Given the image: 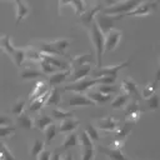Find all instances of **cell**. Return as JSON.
<instances>
[{
	"instance_id": "obj_30",
	"label": "cell",
	"mask_w": 160,
	"mask_h": 160,
	"mask_svg": "<svg viewBox=\"0 0 160 160\" xmlns=\"http://www.w3.org/2000/svg\"><path fill=\"white\" fill-rule=\"evenodd\" d=\"M49 95H50V91H48V92H46L45 95H42L41 98H39V99H36V100L31 101V102H30V108H29L30 112H35V111L40 110L44 105H46V101H48Z\"/></svg>"
},
{
	"instance_id": "obj_29",
	"label": "cell",
	"mask_w": 160,
	"mask_h": 160,
	"mask_svg": "<svg viewBox=\"0 0 160 160\" xmlns=\"http://www.w3.org/2000/svg\"><path fill=\"white\" fill-rule=\"evenodd\" d=\"M61 102V94H60V89L59 88H52L50 90V95L48 98V101H46V105H60Z\"/></svg>"
},
{
	"instance_id": "obj_16",
	"label": "cell",
	"mask_w": 160,
	"mask_h": 160,
	"mask_svg": "<svg viewBox=\"0 0 160 160\" xmlns=\"http://www.w3.org/2000/svg\"><path fill=\"white\" fill-rule=\"evenodd\" d=\"M99 150L101 154H104L110 160H129L122 154L121 150H116V149H112L110 146H102V145H99Z\"/></svg>"
},
{
	"instance_id": "obj_51",
	"label": "cell",
	"mask_w": 160,
	"mask_h": 160,
	"mask_svg": "<svg viewBox=\"0 0 160 160\" xmlns=\"http://www.w3.org/2000/svg\"><path fill=\"white\" fill-rule=\"evenodd\" d=\"M62 160H74V156H72V154H71V152H66Z\"/></svg>"
},
{
	"instance_id": "obj_34",
	"label": "cell",
	"mask_w": 160,
	"mask_h": 160,
	"mask_svg": "<svg viewBox=\"0 0 160 160\" xmlns=\"http://www.w3.org/2000/svg\"><path fill=\"white\" fill-rule=\"evenodd\" d=\"M68 2H69V6H72L75 15H82L88 10L85 1H81L80 0V1H68Z\"/></svg>"
},
{
	"instance_id": "obj_23",
	"label": "cell",
	"mask_w": 160,
	"mask_h": 160,
	"mask_svg": "<svg viewBox=\"0 0 160 160\" xmlns=\"http://www.w3.org/2000/svg\"><path fill=\"white\" fill-rule=\"evenodd\" d=\"M78 145H80V135H78L74 131V132L65 135V139H64L60 148L61 149H69L70 146H78Z\"/></svg>"
},
{
	"instance_id": "obj_42",
	"label": "cell",
	"mask_w": 160,
	"mask_h": 160,
	"mask_svg": "<svg viewBox=\"0 0 160 160\" xmlns=\"http://www.w3.org/2000/svg\"><path fill=\"white\" fill-rule=\"evenodd\" d=\"M24 108H25V100L24 99H19L16 100V102L11 106V112L15 114L16 116L21 115L24 112Z\"/></svg>"
},
{
	"instance_id": "obj_19",
	"label": "cell",
	"mask_w": 160,
	"mask_h": 160,
	"mask_svg": "<svg viewBox=\"0 0 160 160\" xmlns=\"http://www.w3.org/2000/svg\"><path fill=\"white\" fill-rule=\"evenodd\" d=\"M15 4V6H16V25H19V22L26 16V15H29V12H30V8H29V5L26 4V2H24V1H15L14 2Z\"/></svg>"
},
{
	"instance_id": "obj_7",
	"label": "cell",
	"mask_w": 160,
	"mask_h": 160,
	"mask_svg": "<svg viewBox=\"0 0 160 160\" xmlns=\"http://www.w3.org/2000/svg\"><path fill=\"white\" fill-rule=\"evenodd\" d=\"M100 11H101V4H95V5L90 6V8H88V10H86L82 15H80L79 22L89 30V29L91 28V25L95 22L96 15H98Z\"/></svg>"
},
{
	"instance_id": "obj_33",
	"label": "cell",
	"mask_w": 160,
	"mask_h": 160,
	"mask_svg": "<svg viewBox=\"0 0 160 160\" xmlns=\"http://www.w3.org/2000/svg\"><path fill=\"white\" fill-rule=\"evenodd\" d=\"M45 145H50V142L52 141V139L56 136V134H58V129H56V125L52 122L51 125H49L45 130Z\"/></svg>"
},
{
	"instance_id": "obj_5",
	"label": "cell",
	"mask_w": 160,
	"mask_h": 160,
	"mask_svg": "<svg viewBox=\"0 0 160 160\" xmlns=\"http://www.w3.org/2000/svg\"><path fill=\"white\" fill-rule=\"evenodd\" d=\"M131 64V60L128 59L118 65H111V66H101L100 69L94 70V76L95 78H101V76H116L118 72L125 68H128Z\"/></svg>"
},
{
	"instance_id": "obj_43",
	"label": "cell",
	"mask_w": 160,
	"mask_h": 160,
	"mask_svg": "<svg viewBox=\"0 0 160 160\" xmlns=\"http://www.w3.org/2000/svg\"><path fill=\"white\" fill-rule=\"evenodd\" d=\"M15 134V128L11 126V125H8V126H0V136L2 139V141L6 139V138H10Z\"/></svg>"
},
{
	"instance_id": "obj_8",
	"label": "cell",
	"mask_w": 160,
	"mask_h": 160,
	"mask_svg": "<svg viewBox=\"0 0 160 160\" xmlns=\"http://www.w3.org/2000/svg\"><path fill=\"white\" fill-rule=\"evenodd\" d=\"M95 126L99 129V130H102V131H106V132H116L118 129L120 128V122L112 118V116H105V118H101V119H98L95 121Z\"/></svg>"
},
{
	"instance_id": "obj_45",
	"label": "cell",
	"mask_w": 160,
	"mask_h": 160,
	"mask_svg": "<svg viewBox=\"0 0 160 160\" xmlns=\"http://www.w3.org/2000/svg\"><path fill=\"white\" fill-rule=\"evenodd\" d=\"M98 85H114L116 81V76H101V78H95Z\"/></svg>"
},
{
	"instance_id": "obj_21",
	"label": "cell",
	"mask_w": 160,
	"mask_h": 160,
	"mask_svg": "<svg viewBox=\"0 0 160 160\" xmlns=\"http://www.w3.org/2000/svg\"><path fill=\"white\" fill-rule=\"evenodd\" d=\"M48 85H49V84H46L45 81H39V82L35 85V88H34L32 92L30 94V100H31V101H34V100H36V99L41 98L42 95H45L48 91H50V90H49V88H48Z\"/></svg>"
},
{
	"instance_id": "obj_41",
	"label": "cell",
	"mask_w": 160,
	"mask_h": 160,
	"mask_svg": "<svg viewBox=\"0 0 160 160\" xmlns=\"http://www.w3.org/2000/svg\"><path fill=\"white\" fill-rule=\"evenodd\" d=\"M94 89L105 95H111L118 91V88L115 85H96V88H94Z\"/></svg>"
},
{
	"instance_id": "obj_6",
	"label": "cell",
	"mask_w": 160,
	"mask_h": 160,
	"mask_svg": "<svg viewBox=\"0 0 160 160\" xmlns=\"http://www.w3.org/2000/svg\"><path fill=\"white\" fill-rule=\"evenodd\" d=\"M122 16H111V15H106L104 12H99L96 15L95 22L98 24V26L100 28V30L104 32V35H106L108 32H110L111 30H114V22L115 20L120 19Z\"/></svg>"
},
{
	"instance_id": "obj_11",
	"label": "cell",
	"mask_w": 160,
	"mask_h": 160,
	"mask_svg": "<svg viewBox=\"0 0 160 160\" xmlns=\"http://www.w3.org/2000/svg\"><path fill=\"white\" fill-rule=\"evenodd\" d=\"M66 105L68 106H89V105H96L88 95H84V94H74L71 95L68 101H66Z\"/></svg>"
},
{
	"instance_id": "obj_24",
	"label": "cell",
	"mask_w": 160,
	"mask_h": 160,
	"mask_svg": "<svg viewBox=\"0 0 160 160\" xmlns=\"http://www.w3.org/2000/svg\"><path fill=\"white\" fill-rule=\"evenodd\" d=\"M88 96H89L96 105H98V104H105V102H108V101L110 100V95L101 94V92H99L98 90H95L94 88L90 89V91L88 92Z\"/></svg>"
},
{
	"instance_id": "obj_31",
	"label": "cell",
	"mask_w": 160,
	"mask_h": 160,
	"mask_svg": "<svg viewBox=\"0 0 160 160\" xmlns=\"http://www.w3.org/2000/svg\"><path fill=\"white\" fill-rule=\"evenodd\" d=\"M11 59H12L14 64L18 68H20L24 64V60H26V50H25V48H21V49L20 48H16V51L11 56Z\"/></svg>"
},
{
	"instance_id": "obj_48",
	"label": "cell",
	"mask_w": 160,
	"mask_h": 160,
	"mask_svg": "<svg viewBox=\"0 0 160 160\" xmlns=\"http://www.w3.org/2000/svg\"><path fill=\"white\" fill-rule=\"evenodd\" d=\"M11 124V121L5 116V115H1L0 116V126H8V125H10Z\"/></svg>"
},
{
	"instance_id": "obj_44",
	"label": "cell",
	"mask_w": 160,
	"mask_h": 160,
	"mask_svg": "<svg viewBox=\"0 0 160 160\" xmlns=\"http://www.w3.org/2000/svg\"><path fill=\"white\" fill-rule=\"evenodd\" d=\"M0 158H1V160H15L14 155L11 154L9 148L6 146L5 141H1V155H0Z\"/></svg>"
},
{
	"instance_id": "obj_37",
	"label": "cell",
	"mask_w": 160,
	"mask_h": 160,
	"mask_svg": "<svg viewBox=\"0 0 160 160\" xmlns=\"http://www.w3.org/2000/svg\"><path fill=\"white\" fill-rule=\"evenodd\" d=\"M51 114H52V118H54V119L61 120V121L65 120V119H68V118H72V112H71V111H66V110L59 109V108H55Z\"/></svg>"
},
{
	"instance_id": "obj_22",
	"label": "cell",
	"mask_w": 160,
	"mask_h": 160,
	"mask_svg": "<svg viewBox=\"0 0 160 160\" xmlns=\"http://www.w3.org/2000/svg\"><path fill=\"white\" fill-rule=\"evenodd\" d=\"M44 146H45V141L39 140V139H34L31 141V144L29 145V155L38 159V156L41 154V151L45 150Z\"/></svg>"
},
{
	"instance_id": "obj_39",
	"label": "cell",
	"mask_w": 160,
	"mask_h": 160,
	"mask_svg": "<svg viewBox=\"0 0 160 160\" xmlns=\"http://www.w3.org/2000/svg\"><path fill=\"white\" fill-rule=\"evenodd\" d=\"M39 65H40V69H41V71H42V74H46V75H52V74H55L56 71H59V69H56L55 66H52L51 64H49V62H46L45 60H41L40 62H39Z\"/></svg>"
},
{
	"instance_id": "obj_32",
	"label": "cell",
	"mask_w": 160,
	"mask_h": 160,
	"mask_svg": "<svg viewBox=\"0 0 160 160\" xmlns=\"http://www.w3.org/2000/svg\"><path fill=\"white\" fill-rule=\"evenodd\" d=\"M135 112H141V109H140V104H139V100H130L128 102V105L125 106V118L131 115V114H135Z\"/></svg>"
},
{
	"instance_id": "obj_2",
	"label": "cell",
	"mask_w": 160,
	"mask_h": 160,
	"mask_svg": "<svg viewBox=\"0 0 160 160\" xmlns=\"http://www.w3.org/2000/svg\"><path fill=\"white\" fill-rule=\"evenodd\" d=\"M70 44H71V40L69 39H55L51 41H41L39 42L38 50L42 54L62 56L65 54V50L70 46Z\"/></svg>"
},
{
	"instance_id": "obj_20",
	"label": "cell",
	"mask_w": 160,
	"mask_h": 160,
	"mask_svg": "<svg viewBox=\"0 0 160 160\" xmlns=\"http://www.w3.org/2000/svg\"><path fill=\"white\" fill-rule=\"evenodd\" d=\"M19 76L21 80H32V79H38L42 76V71L41 70H36L32 68H24L21 69V71L19 72Z\"/></svg>"
},
{
	"instance_id": "obj_47",
	"label": "cell",
	"mask_w": 160,
	"mask_h": 160,
	"mask_svg": "<svg viewBox=\"0 0 160 160\" xmlns=\"http://www.w3.org/2000/svg\"><path fill=\"white\" fill-rule=\"evenodd\" d=\"M51 155H52L51 151H49V150H42L41 154L38 156L36 160H51Z\"/></svg>"
},
{
	"instance_id": "obj_12",
	"label": "cell",
	"mask_w": 160,
	"mask_h": 160,
	"mask_svg": "<svg viewBox=\"0 0 160 160\" xmlns=\"http://www.w3.org/2000/svg\"><path fill=\"white\" fill-rule=\"evenodd\" d=\"M120 89L122 90L124 94H126L130 98H134L135 100H139V89L135 81L132 79H125L120 84Z\"/></svg>"
},
{
	"instance_id": "obj_50",
	"label": "cell",
	"mask_w": 160,
	"mask_h": 160,
	"mask_svg": "<svg viewBox=\"0 0 160 160\" xmlns=\"http://www.w3.org/2000/svg\"><path fill=\"white\" fill-rule=\"evenodd\" d=\"M159 81H160V66H159V69H158V71H156V75H155V80H154V82L158 85V84H159Z\"/></svg>"
},
{
	"instance_id": "obj_25",
	"label": "cell",
	"mask_w": 160,
	"mask_h": 160,
	"mask_svg": "<svg viewBox=\"0 0 160 160\" xmlns=\"http://www.w3.org/2000/svg\"><path fill=\"white\" fill-rule=\"evenodd\" d=\"M51 124H52V118L48 114H41L35 118V128L39 130H45Z\"/></svg>"
},
{
	"instance_id": "obj_26",
	"label": "cell",
	"mask_w": 160,
	"mask_h": 160,
	"mask_svg": "<svg viewBox=\"0 0 160 160\" xmlns=\"http://www.w3.org/2000/svg\"><path fill=\"white\" fill-rule=\"evenodd\" d=\"M0 46H1V49H2L9 56H12V55L15 54V51H16V48L11 44L9 35H2V36L0 38Z\"/></svg>"
},
{
	"instance_id": "obj_3",
	"label": "cell",
	"mask_w": 160,
	"mask_h": 160,
	"mask_svg": "<svg viewBox=\"0 0 160 160\" xmlns=\"http://www.w3.org/2000/svg\"><path fill=\"white\" fill-rule=\"evenodd\" d=\"M140 4H141V1H138V0L112 1V2H110V6L101 10V12H104L106 15H111V16H124V15L129 14L130 11L135 10Z\"/></svg>"
},
{
	"instance_id": "obj_27",
	"label": "cell",
	"mask_w": 160,
	"mask_h": 160,
	"mask_svg": "<svg viewBox=\"0 0 160 160\" xmlns=\"http://www.w3.org/2000/svg\"><path fill=\"white\" fill-rule=\"evenodd\" d=\"M132 125H134L132 122L125 121V122L122 124V126H120V128L118 129V131L115 132V140H122V141H125V139L129 136V134H130V131H131Z\"/></svg>"
},
{
	"instance_id": "obj_15",
	"label": "cell",
	"mask_w": 160,
	"mask_h": 160,
	"mask_svg": "<svg viewBox=\"0 0 160 160\" xmlns=\"http://www.w3.org/2000/svg\"><path fill=\"white\" fill-rule=\"evenodd\" d=\"M80 125V120L75 119V118H68L65 120L61 121L60 126H59V132L60 134H70L74 132L78 126Z\"/></svg>"
},
{
	"instance_id": "obj_13",
	"label": "cell",
	"mask_w": 160,
	"mask_h": 160,
	"mask_svg": "<svg viewBox=\"0 0 160 160\" xmlns=\"http://www.w3.org/2000/svg\"><path fill=\"white\" fill-rule=\"evenodd\" d=\"M90 72H91V65L90 64L82 65V66H79V68H75V69H71V74H70L69 81L75 82V81L86 79Z\"/></svg>"
},
{
	"instance_id": "obj_38",
	"label": "cell",
	"mask_w": 160,
	"mask_h": 160,
	"mask_svg": "<svg viewBox=\"0 0 160 160\" xmlns=\"http://www.w3.org/2000/svg\"><path fill=\"white\" fill-rule=\"evenodd\" d=\"M82 152H81V160H94L95 156V149L94 145L89 146H81Z\"/></svg>"
},
{
	"instance_id": "obj_4",
	"label": "cell",
	"mask_w": 160,
	"mask_h": 160,
	"mask_svg": "<svg viewBox=\"0 0 160 160\" xmlns=\"http://www.w3.org/2000/svg\"><path fill=\"white\" fill-rule=\"evenodd\" d=\"M95 85H98L95 78H86V79H82V80H79V81H75V82L66 85L62 90L64 91H72L75 94H82V92L88 91L89 89H92Z\"/></svg>"
},
{
	"instance_id": "obj_14",
	"label": "cell",
	"mask_w": 160,
	"mask_h": 160,
	"mask_svg": "<svg viewBox=\"0 0 160 160\" xmlns=\"http://www.w3.org/2000/svg\"><path fill=\"white\" fill-rule=\"evenodd\" d=\"M70 74H71V70H59L48 78V84L50 86L55 88V86L60 85L61 82H64L65 80H68L70 78Z\"/></svg>"
},
{
	"instance_id": "obj_9",
	"label": "cell",
	"mask_w": 160,
	"mask_h": 160,
	"mask_svg": "<svg viewBox=\"0 0 160 160\" xmlns=\"http://www.w3.org/2000/svg\"><path fill=\"white\" fill-rule=\"evenodd\" d=\"M158 6L156 1H146V2H141L135 10L130 11L129 14H126V16H146L149 14H151Z\"/></svg>"
},
{
	"instance_id": "obj_49",
	"label": "cell",
	"mask_w": 160,
	"mask_h": 160,
	"mask_svg": "<svg viewBox=\"0 0 160 160\" xmlns=\"http://www.w3.org/2000/svg\"><path fill=\"white\" fill-rule=\"evenodd\" d=\"M51 160H61V155H60V152H59V149H56L55 151H52Z\"/></svg>"
},
{
	"instance_id": "obj_10",
	"label": "cell",
	"mask_w": 160,
	"mask_h": 160,
	"mask_svg": "<svg viewBox=\"0 0 160 160\" xmlns=\"http://www.w3.org/2000/svg\"><path fill=\"white\" fill-rule=\"evenodd\" d=\"M121 39V31L120 30H111L105 35V52L106 51H114L118 44L120 42Z\"/></svg>"
},
{
	"instance_id": "obj_17",
	"label": "cell",
	"mask_w": 160,
	"mask_h": 160,
	"mask_svg": "<svg viewBox=\"0 0 160 160\" xmlns=\"http://www.w3.org/2000/svg\"><path fill=\"white\" fill-rule=\"evenodd\" d=\"M15 122L19 128L25 129V130H30L32 128H35V119H32L30 115H28L26 112H22L21 115L16 116Z\"/></svg>"
},
{
	"instance_id": "obj_28",
	"label": "cell",
	"mask_w": 160,
	"mask_h": 160,
	"mask_svg": "<svg viewBox=\"0 0 160 160\" xmlns=\"http://www.w3.org/2000/svg\"><path fill=\"white\" fill-rule=\"evenodd\" d=\"M129 99H130V96H128V95L124 94V92L118 94V95L111 100L110 106H111L112 109H120V108H122L124 105H128Z\"/></svg>"
},
{
	"instance_id": "obj_1",
	"label": "cell",
	"mask_w": 160,
	"mask_h": 160,
	"mask_svg": "<svg viewBox=\"0 0 160 160\" xmlns=\"http://www.w3.org/2000/svg\"><path fill=\"white\" fill-rule=\"evenodd\" d=\"M89 35H90L91 42H92V45L95 48L96 69H100L101 68V62H102V55L105 52V35L100 30V28L98 26L96 22H94L91 25V28L89 29Z\"/></svg>"
},
{
	"instance_id": "obj_18",
	"label": "cell",
	"mask_w": 160,
	"mask_h": 160,
	"mask_svg": "<svg viewBox=\"0 0 160 160\" xmlns=\"http://www.w3.org/2000/svg\"><path fill=\"white\" fill-rule=\"evenodd\" d=\"M91 59H92V55H91V54L76 55V56L71 58V60L69 61V62H70V68H71V69H75V68L82 66V65H88V64L91 62Z\"/></svg>"
},
{
	"instance_id": "obj_35",
	"label": "cell",
	"mask_w": 160,
	"mask_h": 160,
	"mask_svg": "<svg viewBox=\"0 0 160 160\" xmlns=\"http://www.w3.org/2000/svg\"><path fill=\"white\" fill-rule=\"evenodd\" d=\"M156 89H158V85L152 81V82H149V84H146L144 88H142V90H141V96L146 100V99H149L150 96H152L155 92H156Z\"/></svg>"
},
{
	"instance_id": "obj_40",
	"label": "cell",
	"mask_w": 160,
	"mask_h": 160,
	"mask_svg": "<svg viewBox=\"0 0 160 160\" xmlns=\"http://www.w3.org/2000/svg\"><path fill=\"white\" fill-rule=\"evenodd\" d=\"M85 131L88 132V135L90 136V139L92 140V142H94V141H99V140H100L99 129H98L96 126H94L92 124H88V125H86V129H85Z\"/></svg>"
},
{
	"instance_id": "obj_36",
	"label": "cell",
	"mask_w": 160,
	"mask_h": 160,
	"mask_svg": "<svg viewBox=\"0 0 160 160\" xmlns=\"http://www.w3.org/2000/svg\"><path fill=\"white\" fill-rule=\"evenodd\" d=\"M145 101H146V108L150 110H158L160 108V95L158 92H155L152 96H150Z\"/></svg>"
},
{
	"instance_id": "obj_46",
	"label": "cell",
	"mask_w": 160,
	"mask_h": 160,
	"mask_svg": "<svg viewBox=\"0 0 160 160\" xmlns=\"http://www.w3.org/2000/svg\"><path fill=\"white\" fill-rule=\"evenodd\" d=\"M80 145L81 146H89V145H94L92 140L90 139V136L88 135V132L84 130L80 132Z\"/></svg>"
}]
</instances>
